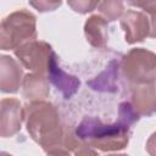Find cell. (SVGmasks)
<instances>
[{
	"instance_id": "obj_1",
	"label": "cell",
	"mask_w": 156,
	"mask_h": 156,
	"mask_svg": "<svg viewBox=\"0 0 156 156\" xmlns=\"http://www.w3.org/2000/svg\"><path fill=\"white\" fill-rule=\"evenodd\" d=\"M140 116L129 101L119 104L118 119L113 123H104L95 117H84L74 133L96 150L108 152L127 147L130 138V128Z\"/></svg>"
},
{
	"instance_id": "obj_2",
	"label": "cell",
	"mask_w": 156,
	"mask_h": 156,
	"mask_svg": "<svg viewBox=\"0 0 156 156\" xmlns=\"http://www.w3.org/2000/svg\"><path fill=\"white\" fill-rule=\"evenodd\" d=\"M24 122L30 138L46 152L65 150L66 129L57 108L48 101L28 102L24 107Z\"/></svg>"
},
{
	"instance_id": "obj_3",
	"label": "cell",
	"mask_w": 156,
	"mask_h": 156,
	"mask_svg": "<svg viewBox=\"0 0 156 156\" xmlns=\"http://www.w3.org/2000/svg\"><path fill=\"white\" fill-rule=\"evenodd\" d=\"M37 18L24 9L7 15L0 26V46L1 50H16L22 45L35 40Z\"/></svg>"
},
{
	"instance_id": "obj_4",
	"label": "cell",
	"mask_w": 156,
	"mask_h": 156,
	"mask_svg": "<svg viewBox=\"0 0 156 156\" xmlns=\"http://www.w3.org/2000/svg\"><path fill=\"white\" fill-rule=\"evenodd\" d=\"M119 68L128 87L155 83L156 54L143 48L132 49L122 57Z\"/></svg>"
},
{
	"instance_id": "obj_5",
	"label": "cell",
	"mask_w": 156,
	"mask_h": 156,
	"mask_svg": "<svg viewBox=\"0 0 156 156\" xmlns=\"http://www.w3.org/2000/svg\"><path fill=\"white\" fill-rule=\"evenodd\" d=\"M15 56L27 69L46 76L56 54L46 41L33 40L16 49Z\"/></svg>"
},
{
	"instance_id": "obj_6",
	"label": "cell",
	"mask_w": 156,
	"mask_h": 156,
	"mask_svg": "<svg viewBox=\"0 0 156 156\" xmlns=\"http://www.w3.org/2000/svg\"><path fill=\"white\" fill-rule=\"evenodd\" d=\"M121 27L124 30V39L128 44L143 41L150 34V20L143 11L128 10L121 17Z\"/></svg>"
},
{
	"instance_id": "obj_7",
	"label": "cell",
	"mask_w": 156,
	"mask_h": 156,
	"mask_svg": "<svg viewBox=\"0 0 156 156\" xmlns=\"http://www.w3.org/2000/svg\"><path fill=\"white\" fill-rule=\"evenodd\" d=\"M24 121V107L20 100L6 98L1 100V121L0 134L2 138L13 136L21 130L22 122Z\"/></svg>"
},
{
	"instance_id": "obj_8",
	"label": "cell",
	"mask_w": 156,
	"mask_h": 156,
	"mask_svg": "<svg viewBox=\"0 0 156 156\" xmlns=\"http://www.w3.org/2000/svg\"><path fill=\"white\" fill-rule=\"evenodd\" d=\"M130 105L139 116H152L156 112V82L141 85H130Z\"/></svg>"
},
{
	"instance_id": "obj_9",
	"label": "cell",
	"mask_w": 156,
	"mask_h": 156,
	"mask_svg": "<svg viewBox=\"0 0 156 156\" xmlns=\"http://www.w3.org/2000/svg\"><path fill=\"white\" fill-rule=\"evenodd\" d=\"M23 72L15 58L7 55L0 57V89L2 93L15 94L23 82Z\"/></svg>"
},
{
	"instance_id": "obj_10",
	"label": "cell",
	"mask_w": 156,
	"mask_h": 156,
	"mask_svg": "<svg viewBox=\"0 0 156 156\" xmlns=\"http://www.w3.org/2000/svg\"><path fill=\"white\" fill-rule=\"evenodd\" d=\"M50 94L49 79L45 74L28 73L24 76L22 82V95L29 102L45 101Z\"/></svg>"
},
{
	"instance_id": "obj_11",
	"label": "cell",
	"mask_w": 156,
	"mask_h": 156,
	"mask_svg": "<svg viewBox=\"0 0 156 156\" xmlns=\"http://www.w3.org/2000/svg\"><path fill=\"white\" fill-rule=\"evenodd\" d=\"M46 77L57 88V90H60L62 93L65 99H69L73 94H76V91L78 90V88L80 85V82L77 77L68 74L57 65L56 57L51 62Z\"/></svg>"
},
{
	"instance_id": "obj_12",
	"label": "cell",
	"mask_w": 156,
	"mask_h": 156,
	"mask_svg": "<svg viewBox=\"0 0 156 156\" xmlns=\"http://www.w3.org/2000/svg\"><path fill=\"white\" fill-rule=\"evenodd\" d=\"M107 29V21L102 16H90L84 23V34L87 41L94 48H105L108 39Z\"/></svg>"
},
{
	"instance_id": "obj_13",
	"label": "cell",
	"mask_w": 156,
	"mask_h": 156,
	"mask_svg": "<svg viewBox=\"0 0 156 156\" xmlns=\"http://www.w3.org/2000/svg\"><path fill=\"white\" fill-rule=\"evenodd\" d=\"M63 147L68 152H73L74 156H99L98 151L90 146L87 141L77 136L74 130L67 128L63 140Z\"/></svg>"
},
{
	"instance_id": "obj_14",
	"label": "cell",
	"mask_w": 156,
	"mask_h": 156,
	"mask_svg": "<svg viewBox=\"0 0 156 156\" xmlns=\"http://www.w3.org/2000/svg\"><path fill=\"white\" fill-rule=\"evenodd\" d=\"M98 9L106 21H116L124 15V4L122 1H101Z\"/></svg>"
},
{
	"instance_id": "obj_15",
	"label": "cell",
	"mask_w": 156,
	"mask_h": 156,
	"mask_svg": "<svg viewBox=\"0 0 156 156\" xmlns=\"http://www.w3.org/2000/svg\"><path fill=\"white\" fill-rule=\"evenodd\" d=\"M68 6L73 9V11L79 13H88L91 12L95 7L99 6V1H87V0H79V1H68Z\"/></svg>"
},
{
	"instance_id": "obj_16",
	"label": "cell",
	"mask_w": 156,
	"mask_h": 156,
	"mask_svg": "<svg viewBox=\"0 0 156 156\" xmlns=\"http://www.w3.org/2000/svg\"><path fill=\"white\" fill-rule=\"evenodd\" d=\"M29 5H32L40 12H46L56 10L61 5V1H30Z\"/></svg>"
},
{
	"instance_id": "obj_17",
	"label": "cell",
	"mask_w": 156,
	"mask_h": 156,
	"mask_svg": "<svg viewBox=\"0 0 156 156\" xmlns=\"http://www.w3.org/2000/svg\"><path fill=\"white\" fill-rule=\"evenodd\" d=\"M129 5L135 6V7H140V9L143 10V12H145V13L156 12V1H146V2H129Z\"/></svg>"
},
{
	"instance_id": "obj_18",
	"label": "cell",
	"mask_w": 156,
	"mask_h": 156,
	"mask_svg": "<svg viewBox=\"0 0 156 156\" xmlns=\"http://www.w3.org/2000/svg\"><path fill=\"white\" fill-rule=\"evenodd\" d=\"M146 151L150 156H156V132H154L146 141Z\"/></svg>"
},
{
	"instance_id": "obj_19",
	"label": "cell",
	"mask_w": 156,
	"mask_h": 156,
	"mask_svg": "<svg viewBox=\"0 0 156 156\" xmlns=\"http://www.w3.org/2000/svg\"><path fill=\"white\" fill-rule=\"evenodd\" d=\"M150 20V38H156V12L146 13Z\"/></svg>"
},
{
	"instance_id": "obj_20",
	"label": "cell",
	"mask_w": 156,
	"mask_h": 156,
	"mask_svg": "<svg viewBox=\"0 0 156 156\" xmlns=\"http://www.w3.org/2000/svg\"><path fill=\"white\" fill-rule=\"evenodd\" d=\"M46 156H69V152L67 150H57V151L49 152Z\"/></svg>"
},
{
	"instance_id": "obj_21",
	"label": "cell",
	"mask_w": 156,
	"mask_h": 156,
	"mask_svg": "<svg viewBox=\"0 0 156 156\" xmlns=\"http://www.w3.org/2000/svg\"><path fill=\"white\" fill-rule=\"evenodd\" d=\"M106 156H128L126 154H111V155H106Z\"/></svg>"
},
{
	"instance_id": "obj_22",
	"label": "cell",
	"mask_w": 156,
	"mask_h": 156,
	"mask_svg": "<svg viewBox=\"0 0 156 156\" xmlns=\"http://www.w3.org/2000/svg\"><path fill=\"white\" fill-rule=\"evenodd\" d=\"M1 156H12V155H10V154H7V152L2 151V152H1Z\"/></svg>"
}]
</instances>
